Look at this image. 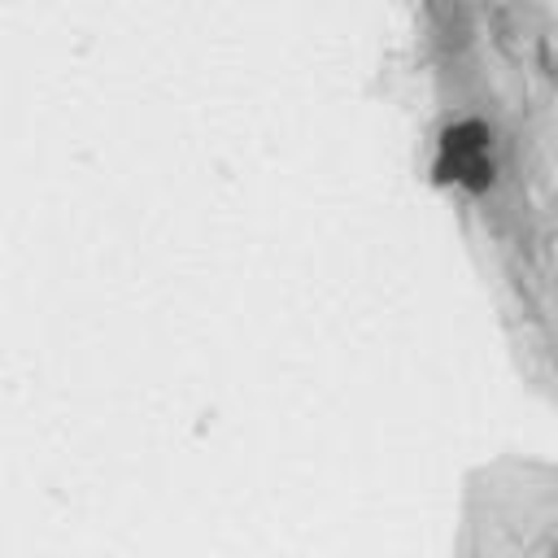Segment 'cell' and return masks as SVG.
Wrapping results in <instances>:
<instances>
[{"label":"cell","mask_w":558,"mask_h":558,"mask_svg":"<svg viewBox=\"0 0 558 558\" xmlns=\"http://www.w3.org/2000/svg\"><path fill=\"white\" fill-rule=\"evenodd\" d=\"M436 183H458L466 192H484L493 183V157H488V126L484 122H453L440 135L436 153Z\"/></svg>","instance_id":"cell-1"}]
</instances>
